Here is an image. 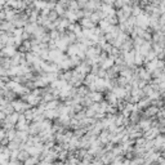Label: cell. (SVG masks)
I'll use <instances>...</instances> for the list:
<instances>
[{
    "mask_svg": "<svg viewBox=\"0 0 165 165\" xmlns=\"http://www.w3.org/2000/svg\"><path fill=\"white\" fill-rule=\"evenodd\" d=\"M5 137H6V130L4 128H1L0 129V141H1L3 138H5Z\"/></svg>",
    "mask_w": 165,
    "mask_h": 165,
    "instance_id": "2",
    "label": "cell"
},
{
    "mask_svg": "<svg viewBox=\"0 0 165 165\" xmlns=\"http://www.w3.org/2000/svg\"><path fill=\"white\" fill-rule=\"evenodd\" d=\"M5 117H6V115H5V114H4V112H3L1 110H0V120L3 121V120H4Z\"/></svg>",
    "mask_w": 165,
    "mask_h": 165,
    "instance_id": "3",
    "label": "cell"
},
{
    "mask_svg": "<svg viewBox=\"0 0 165 165\" xmlns=\"http://www.w3.org/2000/svg\"><path fill=\"white\" fill-rule=\"evenodd\" d=\"M1 50H3V53L5 54V57H9V58L13 57V55L17 53V48L13 47V45H5Z\"/></svg>",
    "mask_w": 165,
    "mask_h": 165,
    "instance_id": "1",
    "label": "cell"
}]
</instances>
